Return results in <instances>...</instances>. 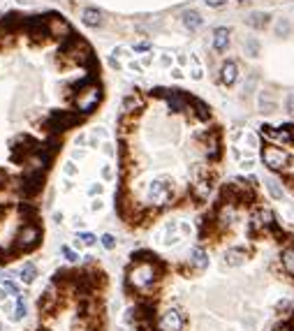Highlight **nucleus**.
<instances>
[{
	"label": "nucleus",
	"mask_w": 294,
	"mask_h": 331,
	"mask_svg": "<svg viewBox=\"0 0 294 331\" xmlns=\"http://www.w3.org/2000/svg\"><path fill=\"white\" fill-rule=\"evenodd\" d=\"M172 76H174L176 81H181V79H183V70H181V67H172Z\"/></svg>",
	"instance_id": "42"
},
{
	"label": "nucleus",
	"mask_w": 294,
	"mask_h": 331,
	"mask_svg": "<svg viewBox=\"0 0 294 331\" xmlns=\"http://www.w3.org/2000/svg\"><path fill=\"white\" fill-rule=\"evenodd\" d=\"M236 3H239V5H245V3H250V0H236Z\"/></svg>",
	"instance_id": "50"
},
{
	"label": "nucleus",
	"mask_w": 294,
	"mask_h": 331,
	"mask_svg": "<svg viewBox=\"0 0 294 331\" xmlns=\"http://www.w3.org/2000/svg\"><path fill=\"white\" fill-rule=\"evenodd\" d=\"M174 199V181L167 176L153 179L146 188V201L151 206H167Z\"/></svg>",
	"instance_id": "2"
},
{
	"label": "nucleus",
	"mask_w": 294,
	"mask_h": 331,
	"mask_svg": "<svg viewBox=\"0 0 294 331\" xmlns=\"http://www.w3.org/2000/svg\"><path fill=\"white\" fill-rule=\"evenodd\" d=\"M0 287H5L7 292L14 297V294H19V285L14 280H12V276L10 273H5V271H0Z\"/></svg>",
	"instance_id": "22"
},
{
	"label": "nucleus",
	"mask_w": 294,
	"mask_h": 331,
	"mask_svg": "<svg viewBox=\"0 0 294 331\" xmlns=\"http://www.w3.org/2000/svg\"><path fill=\"white\" fill-rule=\"evenodd\" d=\"M81 23L86 28H100V26H104V14L98 7H86V10L81 12Z\"/></svg>",
	"instance_id": "11"
},
{
	"label": "nucleus",
	"mask_w": 294,
	"mask_h": 331,
	"mask_svg": "<svg viewBox=\"0 0 294 331\" xmlns=\"http://www.w3.org/2000/svg\"><path fill=\"white\" fill-rule=\"evenodd\" d=\"M100 243H102V248H104V250H114L118 241H116L114 234H102V236H100Z\"/></svg>",
	"instance_id": "27"
},
{
	"label": "nucleus",
	"mask_w": 294,
	"mask_h": 331,
	"mask_svg": "<svg viewBox=\"0 0 294 331\" xmlns=\"http://www.w3.org/2000/svg\"><path fill=\"white\" fill-rule=\"evenodd\" d=\"M181 23H183L185 30L197 33V30L204 26V17L197 10H183V12H181Z\"/></svg>",
	"instance_id": "10"
},
{
	"label": "nucleus",
	"mask_w": 294,
	"mask_h": 331,
	"mask_svg": "<svg viewBox=\"0 0 294 331\" xmlns=\"http://www.w3.org/2000/svg\"><path fill=\"white\" fill-rule=\"evenodd\" d=\"M102 179L104 181H111V179H114V169H111V164H104V167H102Z\"/></svg>",
	"instance_id": "39"
},
{
	"label": "nucleus",
	"mask_w": 294,
	"mask_h": 331,
	"mask_svg": "<svg viewBox=\"0 0 294 331\" xmlns=\"http://www.w3.org/2000/svg\"><path fill=\"white\" fill-rule=\"evenodd\" d=\"M158 260L155 262H135L128 271V285L132 289H139V292H146L155 285L158 280Z\"/></svg>",
	"instance_id": "1"
},
{
	"label": "nucleus",
	"mask_w": 294,
	"mask_h": 331,
	"mask_svg": "<svg viewBox=\"0 0 294 331\" xmlns=\"http://www.w3.org/2000/svg\"><path fill=\"white\" fill-rule=\"evenodd\" d=\"M91 211L93 213H102L104 211V201L100 199V197H95V199L91 201Z\"/></svg>",
	"instance_id": "32"
},
{
	"label": "nucleus",
	"mask_w": 294,
	"mask_h": 331,
	"mask_svg": "<svg viewBox=\"0 0 294 331\" xmlns=\"http://www.w3.org/2000/svg\"><path fill=\"white\" fill-rule=\"evenodd\" d=\"M153 58H155V56H153V54H146V56H144L142 60H139V63H142V65H144V70H146V67H151Z\"/></svg>",
	"instance_id": "41"
},
{
	"label": "nucleus",
	"mask_w": 294,
	"mask_h": 331,
	"mask_svg": "<svg viewBox=\"0 0 294 331\" xmlns=\"http://www.w3.org/2000/svg\"><path fill=\"white\" fill-rule=\"evenodd\" d=\"M257 109L260 114H276L278 111V100L271 91H260L257 93Z\"/></svg>",
	"instance_id": "9"
},
{
	"label": "nucleus",
	"mask_w": 294,
	"mask_h": 331,
	"mask_svg": "<svg viewBox=\"0 0 294 331\" xmlns=\"http://www.w3.org/2000/svg\"><path fill=\"white\" fill-rule=\"evenodd\" d=\"M245 262V253L241 248H232L225 253V264L227 266H241Z\"/></svg>",
	"instance_id": "18"
},
{
	"label": "nucleus",
	"mask_w": 294,
	"mask_h": 331,
	"mask_svg": "<svg viewBox=\"0 0 294 331\" xmlns=\"http://www.w3.org/2000/svg\"><path fill=\"white\" fill-rule=\"evenodd\" d=\"M63 176H65V179H74V176H79V167H76L74 160H67V162L63 164Z\"/></svg>",
	"instance_id": "25"
},
{
	"label": "nucleus",
	"mask_w": 294,
	"mask_h": 331,
	"mask_svg": "<svg viewBox=\"0 0 294 331\" xmlns=\"http://www.w3.org/2000/svg\"><path fill=\"white\" fill-rule=\"evenodd\" d=\"M273 308H276V313H278V315H283V317H287V315H292V313H294V299H289V297H285V299H278Z\"/></svg>",
	"instance_id": "20"
},
{
	"label": "nucleus",
	"mask_w": 294,
	"mask_h": 331,
	"mask_svg": "<svg viewBox=\"0 0 294 331\" xmlns=\"http://www.w3.org/2000/svg\"><path fill=\"white\" fill-rule=\"evenodd\" d=\"M142 107H144V98L139 93H128L125 98H123V111H125V114H135V111H139Z\"/></svg>",
	"instance_id": "14"
},
{
	"label": "nucleus",
	"mask_w": 294,
	"mask_h": 331,
	"mask_svg": "<svg viewBox=\"0 0 294 331\" xmlns=\"http://www.w3.org/2000/svg\"><path fill=\"white\" fill-rule=\"evenodd\" d=\"M35 278H37V266L33 262H26V264L19 269V280L26 282V285H33Z\"/></svg>",
	"instance_id": "16"
},
{
	"label": "nucleus",
	"mask_w": 294,
	"mask_h": 331,
	"mask_svg": "<svg viewBox=\"0 0 294 331\" xmlns=\"http://www.w3.org/2000/svg\"><path fill=\"white\" fill-rule=\"evenodd\" d=\"M63 218H65V216H63V213H54V220H56V223H63Z\"/></svg>",
	"instance_id": "47"
},
{
	"label": "nucleus",
	"mask_w": 294,
	"mask_h": 331,
	"mask_svg": "<svg viewBox=\"0 0 294 331\" xmlns=\"http://www.w3.org/2000/svg\"><path fill=\"white\" fill-rule=\"evenodd\" d=\"M243 51H245V56H250V58L260 56V39L248 37V39L243 42Z\"/></svg>",
	"instance_id": "23"
},
{
	"label": "nucleus",
	"mask_w": 294,
	"mask_h": 331,
	"mask_svg": "<svg viewBox=\"0 0 294 331\" xmlns=\"http://www.w3.org/2000/svg\"><path fill=\"white\" fill-rule=\"evenodd\" d=\"M0 331H3V326H0Z\"/></svg>",
	"instance_id": "52"
},
{
	"label": "nucleus",
	"mask_w": 294,
	"mask_h": 331,
	"mask_svg": "<svg viewBox=\"0 0 294 331\" xmlns=\"http://www.w3.org/2000/svg\"><path fill=\"white\" fill-rule=\"evenodd\" d=\"M151 49V44L148 42H139V44H135V47H132V51H135V54H144V51H148Z\"/></svg>",
	"instance_id": "38"
},
{
	"label": "nucleus",
	"mask_w": 294,
	"mask_h": 331,
	"mask_svg": "<svg viewBox=\"0 0 294 331\" xmlns=\"http://www.w3.org/2000/svg\"><path fill=\"white\" fill-rule=\"evenodd\" d=\"M280 264H283L285 273L294 278V245H287V248L280 253Z\"/></svg>",
	"instance_id": "17"
},
{
	"label": "nucleus",
	"mask_w": 294,
	"mask_h": 331,
	"mask_svg": "<svg viewBox=\"0 0 294 331\" xmlns=\"http://www.w3.org/2000/svg\"><path fill=\"white\" fill-rule=\"evenodd\" d=\"M190 266L192 269H197V271H204L208 266V253L204 248H192V253H190Z\"/></svg>",
	"instance_id": "13"
},
{
	"label": "nucleus",
	"mask_w": 294,
	"mask_h": 331,
	"mask_svg": "<svg viewBox=\"0 0 294 331\" xmlns=\"http://www.w3.org/2000/svg\"><path fill=\"white\" fill-rule=\"evenodd\" d=\"M227 3H229V0H204V5L211 7V10H223Z\"/></svg>",
	"instance_id": "29"
},
{
	"label": "nucleus",
	"mask_w": 294,
	"mask_h": 331,
	"mask_svg": "<svg viewBox=\"0 0 294 331\" xmlns=\"http://www.w3.org/2000/svg\"><path fill=\"white\" fill-rule=\"evenodd\" d=\"M0 260H3V253H0Z\"/></svg>",
	"instance_id": "51"
},
{
	"label": "nucleus",
	"mask_w": 294,
	"mask_h": 331,
	"mask_svg": "<svg viewBox=\"0 0 294 331\" xmlns=\"http://www.w3.org/2000/svg\"><path fill=\"white\" fill-rule=\"evenodd\" d=\"M285 111H287L289 116H294V91L287 93V98H285Z\"/></svg>",
	"instance_id": "30"
},
{
	"label": "nucleus",
	"mask_w": 294,
	"mask_h": 331,
	"mask_svg": "<svg viewBox=\"0 0 294 331\" xmlns=\"http://www.w3.org/2000/svg\"><path fill=\"white\" fill-rule=\"evenodd\" d=\"M76 241H79L83 248H91V245L98 243V239H95L91 232H79V234H76Z\"/></svg>",
	"instance_id": "24"
},
{
	"label": "nucleus",
	"mask_w": 294,
	"mask_h": 331,
	"mask_svg": "<svg viewBox=\"0 0 294 331\" xmlns=\"http://www.w3.org/2000/svg\"><path fill=\"white\" fill-rule=\"evenodd\" d=\"M218 81H220V86H225V88H232L236 81H239V63L236 60H225L223 65H220V70H218Z\"/></svg>",
	"instance_id": "7"
},
{
	"label": "nucleus",
	"mask_w": 294,
	"mask_h": 331,
	"mask_svg": "<svg viewBox=\"0 0 294 331\" xmlns=\"http://www.w3.org/2000/svg\"><path fill=\"white\" fill-rule=\"evenodd\" d=\"M19 5H30V0H17Z\"/></svg>",
	"instance_id": "49"
},
{
	"label": "nucleus",
	"mask_w": 294,
	"mask_h": 331,
	"mask_svg": "<svg viewBox=\"0 0 294 331\" xmlns=\"http://www.w3.org/2000/svg\"><path fill=\"white\" fill-rule=\"evenodd\" d=\"M232 44V28L227 26H218L213 30V37H211V47L216 54H225Z\"/></svg>",
	"instance_id": "8"
},
{
	"label": "nucleus",
	"mask_w": 294,
	"mask_h": 331,
	"mask_svg": "<svg viewBox=\"0 0 294 331\" xmlns=\"http://www.w3.org/2000/svg\"><path fill=\"white\" fill-rule=\"evenodd\" d=\"M269 21H271V14H269V12H250V14L245 17V23L250 28H255V30H264V28L269 26Z\"/></svg>",
	"instance_id": "12"
},
{
	"label": "nucleus",
	"mask_w": 294,
	"mask_h": 331,
	"mask_svg": "<svg viewBox=\"0 0 294 331\" xmlns=\"http://www.w3.org/2000/svg\"><path fill=\"white\" fill-rule=\"evenodd\" d=\"M183 324H185L183 315H181V310H176V308L164 310V313L160 315V322H158L160 331H183Z\"/></svg>",
	"instance_id": "6"
},
{
	"label": "nucleus",
	"mask_w": 294,
	"mask_h": 331,
	"mask_svg": "<svg viewBox=\"0 0 294 331\" xmlns=\"http://www.w3.org/2000/svg\"><path fill=\"white\" fill-rule=\"evenodd\" d=\"M10 297H12V294L7 292L5 287H0V304H5V301H7V299H10Z\"/></svg>",
	"instance_id": "43"
},
{
	"label": "nucleus",
	"mask_w": 294,
	"mask_h": 331,
	"mask_svg": "<svg viewBox=\"0 0 294 331\" xmlns=\"http://www.w3.org/2000/svg\"><path fill=\"white\" fill-rule=\"evenodd\" d=\"M273 35H276V37H289V35H292V21H289V19H276V23H273Z\"/></svg>",
	"instance_id": "19"
},
{
	"label": "nucleus",
	"mask_w": 294,
	"mask_h": 331,
	"mask_svg": "<svg viewBox=\"0 0 294 331\" xmlns=\"http://www.w3.org/2000/svg\"><path fill=\"white\" fill-rule=\"evenodd\" d=\"M128 70L137 72V74H144V65L139 63V60H130V63H128Z\"/></svg>",
	"instance_id": "33"
},
{
	"label": "nucleus",
	"mask_w": 294,
	"mask_h": 331,
	"mask_svg": "<svg viewBox=\"0 0 294 331\" xmlns=\"http://www.w3.org/2000/svg\"><path fill=\"white\" fill-rule=\"evenodd\" d=\"M243 139H245V144H248V148H257V137L253 135V132H245Z\"/></svg>",
	"instance_id": "35"
},
{
	"label": "nucleus",
	"mask_w": 294,
	"mask_h": 331,
	"mask_svg": "<svg viewBox=\"0 0 294 331\" xmlns=\"http://www.w3.org/2000/svg\"><path fill=\"white\" fill-rule=\"evenodd\" d=\"M190 63H192V70H190V76L195 79V81H202L204 79V70H202V65H199V60L192 56L190 58Z\"/></svg>",
	"instance_id": "26"
},
{
	"label": "nucleus",
	"mask_w": 294,
	"mask_h": 331,
	"mask_svg": "<svg viewBox=\"0 0 294 331\" xmlns=\"http://www.w3.org/2000/svg\"><path fill=\"white\" fill-rule=\"evenodd\" d=\"M100 100H102V88L98 84H88V86L79 88V93L74 95V109L81 116H88L98 109Z\"/></svg>",
	"instance_id": "3"
},
{
	"label": "nucleus",
	"mask_w": 294,
	"mask_h": 331,
	"mask_svg": "<svg viewBox=\"0 0 294 331\" xmlns=\"http://www.w3.org/2000/svg\"><path fill=\"white\" fill-rule=\"evenodd\" d=\"M267 190H269V195H271V199H276V201H280L285 197L283 185L278 183V181H273V179H267Z\"/></svg>",
	"instance_id": "21"
},
{
	"label": "nucleus",
	"mask_w": 294,
	"mask_h": 331,
	"mask_svg": "<svg viewBox=\"0 0 294 331\" xmlns=\"http://www.w3.org/2000/svg\"><path fill=\"white\" fill-rule=\"evenodd\" d=\"M158 63H160V67H172V63H174V58H172V56H169V54H162V56H160V60H158Z\"/></svg>",
	"instance_id": "37"
},
{
	"label": "nucleus",
	"mask_w": 294,
	"mask_h": 331,
	"mask_svg": "<svg viewBox=\"0 0 294 331\" xmlns=\"http://www.w3.org/2000/svg\"><path fill=\"white\" fill-rule=\"evenodd\" d=\"M7 183H10V174H7L5 167H0V190H3Z\"/></svg>",
	"instance_id": "36"
},
{
	"label": "nucleus",
	"mask_w": 294,
	"mask_h": 331,
	"mask_svg": "<svg viewBox=\"0 0 294 331\" xmlns=\"http://www.w3.org/2000/svg\"><path fill=\"white\" fill-rule=\"evenodd\" d=\"M262 162L271 172H285L292 164V155L285 148L278 146V144H267V146L262 148Z\"/></svg>",
	"instance_id": "4"
},
{
	"label": "nucleus",
	"mask_w": 294,
	"mask_h": 331,
	"mask_svg": "<svg viewBox=\"0 0 294 331\" xmlns=\"http://www.w3.org/2000/svg\"><path fill=\"white\" fill-rule=\"evenodd\" d=\"M60 250H63V255L67 257V262H72V264H74V262H79V255H76V253H74V250H72V248H67V245H63V248H60Z\"/></svg>",
	"instance_id": "31"
},
{
	"label": "nucleus",
	"mask_w": 294,
	"mask_h": 331,
	"mask_svg": "<svg viewBox=\"0 0 294 331\" xmlns=\"http://www.w3.org/2000/svg\"><path fill=\"white\" fill-rule=\"evenodd\" d=\"M83 225H86V220H83L81 216H76L74 218V227H83Z\"/></svg>",
	"instance_id": "46"
},
{
	"label": "nucleus",
	"mask_w": 294,
	"mask_h": 331,
	"mask_svg": "<svg viewBox=\"0 0 294 331\" xmlns=\"http://www.w3.org/2000/svg\"><path fill=\"white\" fill-rule=\"evenodd\" d=\"M102 192H104V185L100 183V181L88 185V197H93V199H95V197H102Z\"/></svg>",
	"instance_id": "28"
},
{
	"label": "nucleus",
	"mask_w": 294,
	"mask_h": 331,
	"mask_svg": "<svg viewBox=\"0 0 294 331\" xmlns=\"http://www.w3.org/2000/svg\"><path fill=\"white\" fill-rule=\"evenodd\" d=\"M276 331H294V329H292V326H289V324H280Z\"/></svg>",
	"instance_id": "48"
},
{
	"label": "nucleus",
	"mask_w": 294,
	"mask_h": 331,
	"mask_svg": "<svg viewBox=\"0 0 294 331\" xmlns=\"http://www.w3.org/2000/svg\"><path fill=\"white\" fill-rule=\"evenodd\" d=\"M74 144H76V146H83V144H88V137H86V135H79V137L74 139Z\"/></svg>",
	"instance_id": "44"
},
{
	"label": "nucleus",
	"mask_w": 294,
	"mask_h": 331,
	"mask_svg": "<svg viewBox=\"0 0 294 331\" xmlns=\"http://www.w3.org/2000/svg\"><path fill=\"white\" fill-rule=\"evenodd\" d=\"M42 241V229L35 223H26L21 229H19L17 239H14V248L21 250V253H28V250H35Z\"/></svg>",
	"instance_id": "5"
},
{
	"label": "nucleus",
	"mask_w": 294,
	"mask_h": 331,
	"mask_svg": "<svg viewBox=\"0 0 294 331\" xmlns=\"http://www.w3.org/2000/svg\"><path fill=\"white\" fill-rule=\"evenodd\" d=\"M28 315V306H26V297L23 294H14V313L10 315L12 322H21Z\"/></svg>",
	"instance_id": "15"
},
{
	"label": "nucleus",
	"mask_w": 294,
	"mask_h": 331,
	"mask_svg": "<svg viewBox=\"0 0 294 331\" xmlns=\"http://www.w3.org/2000/svg\"><path fill=\"white\" fill-rule=\"evenodd\" d=\"M239 164H241V167H243V169H253V167H255V157H253V155H248V157H241V160H239Z\"/></svg>",
	"instance_id": "34"
},
{
	"label": "nucleus",
	"mask_w": 294,
	"mask_h": 331,
	"mask_svg": "<svg viewBox=\"0 0 294 331\" xmlns=\"http://www.w3.org/2000/svg\"><path fill=\"white\" fill-rule=\"evenodd\" d=\"M83 157H86V151H83V148H81V151H79V148H76V151H72V160H74V162H76V160L81 162Z\"/></svg>",
	"instance_id": "40"
},
{
	"label": "nucleus",
	"mask_w": 294,
	"mask_h": 331,
	"mask_svg": "<svg viewBox=\"0 0 294 331\" xmlns=\"http://www.w3.org/2000/svg\"><path fill=\"white\" fill-rule=\"evenodd\" d=\"M102 151H104V155H114V148H111V144H109V141H107V144H104V146H102Z\"/></svg>",
	"instance_id": "45"
}]
</instances>
